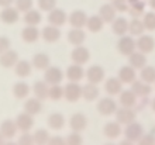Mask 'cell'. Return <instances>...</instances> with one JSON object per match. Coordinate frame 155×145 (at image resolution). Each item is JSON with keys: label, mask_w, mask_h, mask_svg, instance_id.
<instances>
[{"label": "cell", "mask_w": 155, "mask_h": 145, "mask_svg": "<svg viewBox=\"0 0 155 145\" xmlns=\"http://www.w3.org/2000/svg\"><path fill=\"white\" fill-rule=\"evenodd\" d=\"M31 64H33V68L38 69V71H45V69H48L51 66V59H49V57L47 54L38 52L33 57Z\"/></svg>", "instance_id": "obj_28"}, {"label": "cell", "mask_w": 155, "mask_h": 145, "mask_svg": "<svg viewBox=\"0 0 155 145\" xmlns=\"http://www.w3.org/2000/svg\"><path fill=\"white\" fill-rule=\"evenodd\" d=\"M4 145H17V142H12V141H8V142H4Z\"/></svg>", "instance_id": "obj_58"}, {"label": "cell", "mask_w": 155, "mask_h": 145, "mask_svg": "<svg viewBox=\"0 0 155 145\" xmlns=\"http://www.w3.org/2000/svg\"><path fill=\"white\" fill-rule=\"evenodd\" d=\"M41 37L45 42H49V44H54L57 42L59 38H61V31H59V27H55V25H45L42 31H41Z\"/></svg>", "instance_id": "obj_13"}, {"label": "cell", "mask_w": 155, "mask_h": 145, "mask_svg": "<svg viewBox=\"0 0 155 145\" xmlns=\"http://www.w3.org/2000/svg\"><path fill=\"white\" fill-rule=\"evenodd\" d=\"M33 93H34V96L37 97V99H40L41 101L47 100L49 94V85L45 81H37L33 85Z\"/></svg>", "instance_id": "obj_25"}, {"label": "cell", "mask_w": 155, "mask_h": 145, "mask_svg": "<svg viewBox=\"0 0 155 145\" xmlns=\"http://www.w3.org/2000/svg\"><path fill=\"white\" fill-rule=\"evenodd\" d=\"M16 6H17V10H18V12L27 13L28 10L33 8V0H17Z\"/></svg>", "instance_id": "obj_47"}, {"label": "cell", "mask_w": 155, "mask_h": 145, "mask_svg": "<svg viewBox=\"0 0 155 145\" xmlns=\"http://www.w3.org/2000/svg\"><path fill=\"white\" fill-rule=\"evenodd\" d=\"M66 79L69 82H79L85 77V69L82 65H78V64H74L71 65L69 68L66 69V73H65Z\"/></svg>", "instance_id": "obj_16"}, {"label": "cell", "mask_w": 155, "mask_h": 145, "mask_svg": "<svg viewBox=\"0 0 155 145\" xmlns=\"http://www.w3.org/2000/svg\"><path fill=\"white\" fill-rule=\"evenodd\" d=\"M135 42H137V51H141L145 55L152 52L155 48V40L151 35L143 34V35L138 37V40H135Z\"/></svg>", "instance_id": "obj_11"}, {"label": "cell", "mask_w": 155, "mask_h": 145, "mask_svg": "<svg viewBox=\"0 0 155 145\" xmlns=\"http://www.w3.org/2000/svg\"><path fill=\"white\" fill-rule=\"evenodd\" d=\"M14 71H16V75L20 77H27L30 76V73L33 71V64L28 62L25 59H21L17 62V65L14 66Z\"/></svg>", "instance_id": "obj_34"}, {"label": "cell", "mask_w": 155, "mask_h": 145, "mask_svg": "<svg viewBox=\"0 0 155 145\" xmlns=\"http://www.w3.org/2000/svg\"><path fill=\"white\" fill-rule=\"evenodd\" d=\"M103 25H104V21L100 18V16H90L87 18V23H86V27L90 32H100L103 30Z\"/></svg>", "instance_id": "obj_37"}, {"label": "cell", "mask_w": 155, "mask_h": 145, "mask_svg": "<svg viewBox=\"0 0 155 145\" xmlns=\"http://www.w3.org/2000/svg\"><path fill=\"white\" fill-rule=\"evenodd\" d=\"M44 81L48 83L49 86L52 85H61V82L64 81V72L58 66H49L48 69L44 71Z\"/></svg>", "instance_id": "obj_4"}, {"label": "cell", "mask_w": 155, "mask_h": 145, "mask_svg": "<svg viewBox=\"0 0 155 145\" xmlns=\"http://www.w3.org/2000/svg\"><path fill=\"white\" fill-rule=\"evenodd\" d=\"M57 6V0H38V7L42 12H51Z\"/></svg>", "instance_id": "obj_45"}, {"label": "cell", "mask_w": 155, "mask_h": 145, "mask_svg": "<svg viewBox=\"0 0 155 145\" xmlns=\"http://www.w3.org/2000/svg\"><path fill=\"white\" fill-rule=\"evenodd\" d=\"M145 10V3L144 0H128V13L133 18H140L144 14Z\"/></svg>", "instance_id": "obj_31"}, {"label": "cell", "mask_w": 155, "mask_h": 145, "mask_svg": "<svg viewBox=\"0 0 155 145\" xmlns=\"http://www.w3.org/2000/svg\"><path fill=\"white\" fill-rule=\"evenodd\" d=\"M85 41H86V32L83 31V28H72L68 32V42L72 44L74 47L83 45Z\"/></svg>", "instance_id": "obj_26"}, {"label": "cell", "mask_w": 155, "mask_h": 145, "mask_svg": "<svg viewBox=\"0 0 155 145\" xmlns=\"http://www.w3.org/2000/svg\"><path fill=\"white\" fill-rule=\"evenodd\" d=\"M64 90H65L64 97L71 103H75L79 99H82V86L78 82H68L65 87H64Z\"/></svg>", "instance_id": "obj_6"}, {"label": "cell", "mask_w": 155, "mask_h": 145, "mask_svg": "<svg viewBox=\"0 0 155 145\" xmlns=\"http://www.w3.org/2000/svg\"><path fill=\"white\" fill-rule=\"evenodd\" d=\"M104 92L109 96H116L123 92V82L118 77H109L104 82Z\"/></svg>", "instance_id": "obj_17"}, {"label": "cell", "mask_w": 155, "mask_h": 145, "mask_svg": "<svg viewBox=\"0 0 155 145\" xmlns=\"http://www.w3.org/2000/svg\"><path fill=\"white\" fill-rule=\"evenodd\" d=\"M17 62H18V55L13 49H8V51L0 55V65L3 68H14Z\"/></svg>", "instance_id": "obj_27"}, {"label": "cell", "mask_w": 155, "mask_h": 145, "mask_svg": "<svg viewBox=\"0 0 155 145\" xmlns=\"http://www.w3.org/2000/svg\"><path fill=\"white\" fill-rule=\"evenodd\" d=\"M89 17L86 16L85 12L82 10H75L68 16V23L72 25V28H83L87 23Z\"/></svg>", "instance_id": "obj_12"}, {"label": "cell", "mask_w": 155, "mask_h": 145, "mask_svg": "<svg viewBox=\"0 0 155 145\" xmlns=\"http://www.w3.org/2000/svg\"><path fill=\"white\" fill-rule=\"evenodd\" d=\"M34 116H31V114L25 113V111H23V113H20L18 116L16 117V124H17V128L20 130L21 133H28L30 130L34 127Z\"/></svg>", "instance_id": "obj_8"}, {"label": "cell", "mask_w": 155, "mask_h": 145, "mask_svg": "<svg viewBox=\"0 0 155 145\" xmlns=\"http://www.w3.org/2000/svg\"><path fill=\"white\" fill-rule=\"evenodd\" d=\"M69 127L75 133H82L87 127V117L83 113H75L69 118Z\"/></svg>", "instance_id": "obj_9"}, {"label": "cell", "mask_w": 155, "mask_h": 145, "mask_svg": "<svg viewBox=\"0 0 155 145\" xmlns=\"http://www.w3.org/2000/svg\"><path fill=\"white\" fill-rule=\"evenodd\" d=\"M65 94V90H64V86L61 85H52L49 86V94H48V99L54 101H58L61 100L62 97Z\"/></svg>", "instance_id": "obj_42"}, {"label": "cell", "mask_w": 155, "mask_h": 145, "mask_svg": "<svg viewBox=\"0 0 155 145\" xmlns=\"http://www.w3.org/2000/svg\"><path fill=\"white\" fill-rule=\"evenodd\" d=\"M151 109H152V111H154V113H155V97H154V99H152V100H151Z\"/></svg>", "instance_id": "obj_56"}, {"label": "cell", "mask_w": 155, "mask_h": 145, "mask_svg": "<svg viewBox=\"0 0 155 145\" xmlns=\"http://www.w3.org/2000/svg\"><path fill=\"white\" fill-rule=\"evenodd\" d=\"M10 49V40L7 37H0V55Z\"/></svg>", "instance_id": "obj_50"}, {"label": "cell", "mask_w": 155, "mask_h": 145, "mask_svg": "<svg viewBox=\"0 0 155 145\" xmlns=\"http://www.w3.org/2000/svg\"><path fill=\"white\" fill-rule=\"evenodd\" d=\"M106 145H116V144H111V142H110V144H106Z\"/></svg>", "instance_id": "obj_59"}, {"label": "cell", "mask_w": 155, "mask_h": 145, "mask_svg": "<svg viewBox=\"0 0 155 145\" xmlns=\"http://www.w3.org/2000/svg\"><path fill=\"white\" fill-rule=\"evenodd\" d=\"M68 21V16H66V13L61 8H54L51 12L48 13V23L51 25H55V27H61L64 25Z\"/></svg>", "instance_id": "obj_14"}, {"label": "cell", "mask_w": 155, "mask_h": 145, "mask_svg": "<svg viewBox=\"0 0 155 145\" xmlns=\"http://www.w3.org/2000/svg\"><path fill=\"white\" fill-rule=\"evenodd\" d=\"M110 2H113V0H110Z\"/></svg>", "instance_id": "obj_60"}, {"label": "cell", "mask_w": 155, "mask_h": 145, "mask_svg": "<svg viewBox=\"0 0 155 145\" xmlns=\"http://www.w3.org/2000/svg\"><path fill=\"white\" fill-rule=\"evenodd\" d=\"M117 103L111 97H103L97 103V111L102 116H113L117 111Z\"/></svg>", "instance_id": "obj_5"}, {"label": "cell", "mask_w": 155, "mask_h": 145, "mask_svg": "<svg viewBox=\"0 0 155 145\" xmlns=\"http://www.w3.org/2000/svg\"><path fill=\"white\" fill-rule=\"evenodd\" d=\"M121 133H123L121 124H120L118 121H109V123L104 125V128H103L104 137L110 138V140H116V138H118Z\"/></svg>", "instance_id": "obj_22"}, {"label": "cell", "mask_w": 155, "mask_h": 145, "mask_svg": "<svg viewBox=\"0 0 155 145\" xmlns=\"http://www.w3.org/2000/svg\"><path fill=\"white\" fill-rule=\"evenodd\" d=\"M140 103L138 101H137V104H135V111H138V110H141V109H145V107H147V104L148 103H150V99H148V97H140Z\"/></svg>", "instance_id": "obj_52"}, {"label": "cell", "mask_w": 155, "mask_h": 145, "mask_svg": "<svg viewBox=\"0 0 155 145\" xmlns=\"http://www.w3.org/2000/svg\"><path fill=\"white\" fill-rule=\"evenodd\" d=\"M116 14H117V10L113 7V4H103L100 10H99V16L104 23H113L116 20Z\"/></svg>", "instance_id": "obj_30"}, {"label": "cell", "mask_w": 155, "mask_h": 145, "mask_svg": "<svg viewBox=\"0 0 155 145\" xmlns=\"http://www.w3.org/2000/svg\"><path fill=\"white\" fill-rule=\"evenodd\" d=\"M100 94V90H99L97 85L94 83H86L85 86H82V99L86 101H94Z\"/></svg>", "instance_id": "obj_20"}, {"label": "cell", "mask_w": 155, "mask_h": 145, "mask_svg": "<svg viewBox=\"0 0 155 145\" xmlns=\"http://www.w3.org/2000/svg\"><path fill=\"white\" fill-rule=\"evenodd\" d=\"M137 69H134L131 65H124L118 69V75L117 77L123 83H133V82L137 81Z\"/></svg>", "instance_id": "obj_15"}, {"label": "cell", "mask_w": 155, "mask_h": 145, "mask_svg": "<svg viewBox=\"0 0 155 145\" xmlns=\"http://www.w3.org/2000/svg\"><path fill=\"white\" fill-rule=\"evenodd\" d=\"M104 69L100 66V65H92L89 68L86 69L85 72V77L87 79L89 83H94V85H99L100 82L104 81Z\"/></svg>", "instance_id": "obj_3"}, {"label": "cell", "mask_w": 155, "mask_h": 145, "mask_svg": "<svg viewBox=\"0 0 155 145\" xmlns=\"http://www.w3.org/2000/svg\"><path fill=\"white\" fill-rule=\"evenodd\" d=\"M128 65H131L134 69H141L147 65V55L143 54L141 51H134V52L128 55Z\"/></svg>", "instance_id": "obj_24"}, {"label": "cell", "mask_w": 155, "mask_h": 145, "mask_svg": "<svg viewBox=\"0 0 155 145\" xmlns=\"http://www.w3.org/2000/svg\"><path fill=\"white\" fill-rule=\"evenodd\" d=\"M118 101H120V104L123 107H135L137 101H138V97H137V94L131 89H127V90H123L120 93Z\"/></svg>", "instance_id": "obj_23"}, {"label": "cell", "mask_w": 155, "mask_h": 145, "mask_svg": "<svg viewBox=\"0 0 155 145\" xmlns=\"http://www.w3.org/2000/svg\"><path fill=\"white\" fill-rule=\"evenodd\" d=\"M65 140H66V145H83V138H82L81 133L72 131Z\"/></svg>", "instance_id": "obj_44"}, {"label": "cell", "mask_w": 155, "mask_h": 145, "mask_svg": "<svg viewBox=\"0 0 155 145\" xmlns=\"http://www.w3.org/2000/svg\"><path fill=\"white\" fill-rule=\"evenodd\" d=\"M118 145H134V142H133V141H128V140H123V141L120 142Z\"/></svg>", "instance_id": "obj_54"}, {"label": "cell", "mask_w": 155, "mask_h": 145, "mask_svg": "<svg viewBox=\"0 0 155 145\" xmlns=\"http://www.w3.org/2000/svg\"><path fill=\"white\" fill-rule=\"evenodd\" d=\"M48 145H66V140L65 138L59 137V135H55V137L49 138Z\"/></svg>", "instance_id": "obj_51"}, {"label": "cell", "mask_w": 155, "mask_h": 145, "mask_svg": "<svg viewBox=\"0 0 155 145\" xmlns=\"http://www.w3.org/2000/svg\"><path fill=\"white\" fill-rule=\"evenodd\" d=\"M12 3L13 0H0V6H3V7H8Z\"/></svg>", "instance_id": "obj_53"}, {"label": "cell", "mask_w": 155, "mask_h": 145, "mask_svg": "<svg viewBox=\"0 0 155 145\" xmlns=\"http://www.w3.org/2000/svg\"><path fill=\"white\" fill-rule=\"evenodd\" d=\"M111 4L117 12H128V0H113Z\"/></svg>", "instance_id": "obj_48"}, {"label": "cell", "mask_w": 155, "mask_h": 145, "mask_svg": "<svg viewBox=\"0 0 155 145\" xmlns=\"http://www.w3.org/2000/svg\"><path fill=\"white\" fill-rule=\"evenodd\" d=\"M33 137H34V142H35V145H48L51 135H49V133L47 131V130L38 128L37 131L33 134Z\"/></svg>", "instance_id": "obj_40"}, {"label": "cell", "mask_w": 155, "mask_h": 145, "mask_svg": "<svg viewBox=\"0 0 155 145\" xmlns=\"http://www.w3.org/2000/svg\"><path fill=\"white\" fill-rule=\"evenodd\" d=\"M135 116H137V111H135L134 107H120L116 111V121H118L120 124H130L133 121H135Z\"/></svg>", "instance_id": "obj_7"}, {"label": "cell", "mask_w": 155, "mask_h": 145, "mask_svg": "<svg viewBox=\"0 0 155 145\" xmlns=\"http://www.w3.org/2000/svg\"><path fill=\"white\" fill-rule=\"evenodd\" d=\"M17 131V124L14 120H4L2 124H0V133L6 140H12V138L16 137Z\"/></svg>", "instance_id": "obj_18"}, {"label": "cell", "mask_w": 155, "mask_h": 145, "mask_svg": "<svg viewBox=\"0 0 155 145\" xmlns=\"http://www.w3.org/2000/svg\"><path fill=\"white\" fill-rule=\"evenodd\" d=\"M40 37H41V32L37 28V25H25L23 32H21V38L27 44H33V42L38 41Z\"/></svg>", "instance_id": "obj_21"}, {"label": "cell", "mask_w": 155, "mask_h": 145, "mask_svg": "<svg viewBox=\"0 0 155 145\" xmlns=\"http://www.w3.org/2000/svg\"><path fill=\"white\" fill-rule=\"evenodd\" d=\"M137 145H155V137L152 134H144L143 137L138 140Z\"/></svg>", "instance_id": "obj_49"}, {"label": "cell", "mask_w": 155, "mask_h": 145, "mask_svg": "<svg viewBox=\"0 0 155 145\" xmlns=\"http://www.w3.org/2000/svg\"><path fill=\"white\" fill-rule=\"evenodd\" d=\"M111 30L118 37L126 35L128 32V21L124 17H116V20L111 23Z\"/></svg>", "instance_id": "obj_32"}, {"label": "cell", "mask_w": 155, "mask_h": 145, "mask_svg": "<svg viewBox=\"0 0 155 145\" xmlns=\"http://www.w3.org/2000/svg\"><path fill=\"white\" fill-rule=\"evenodd\" d=\"M143 23H144V27H145V30L154 31V30H155V13L154 12L144 13Z\"/></svg>", "instance_id": "obj_43"}, {"label": "cell", "mask_w": 155, "mask_h": 145, "mask_svg": "<svg viewBox=\"0 0 155 145\" xmlns=\"http://www.w3.org/2000/svg\"><path fill=\"white\" fill-rule=\"evenodd\" d=\"M13 94H14V97L18 99V100L27 99L30 94V85L25 83V82H18V83H16L14 87H13Z\"/></svg>", "instance_id": "obj_35"}, {"label": "cell", "mask_w": 155, "mask_h": 145, "mask_svg": "<svg viewBox=\"0 0 155 145\" xmlns=\"http://www.w3.org/2000/svg\"><path fill=\"white\" fill-rule=\"evenodd\" d=\"M131 90L137 94V97H148L150 94H151L152 92V87L150 83H145V82H143L141 79L140 81H135L131 83Z\"/></svg>", "instance_id": "obj_19"}, {"label": "cell", "mask_w": 155, "mask_h": 145, "mask_svg": "<svg viewBox=\"0 0 155 145\" xmlns=\"http://www.w3.org/2000/svg\"><path fill=\"white\" fill-rule=\"evenodd\" d=\"M144 30V23L141 18H133L131 21H128V34L133 37H140L143 35Z\"/></svg>", "instance_id": "obj_36"}, {"label": "cell", "mask_w": 155, "mask_h": 145, "mask_svg": "<svg viewBox=\"0 0 155 145\" xmlns=\"http://www.w3.org/2000/svg\"><path fill=\"white\" fill-rule=\"evenodd\" d=\"M42 110V103H41L40 99L34 97V99H27L24 103V111L25 113L31 114V116H35Z\"/></svg>", "instance_id": "obj_33"}, {"label": "cell", "mask_w": 155, "mask_h": 145, "mask_svg": "<svg viewBox=\"0 0 155 145\" xmlns=\"http://www.w3.org/2000/svg\"><path fill=\"white\" fill-rule=\"evenodd\" d=\"M123 134H124L126 140H128V141L138 142V140L144 135V127L140 123H137V121H133V123L126 125Z\"/></svg>", "instance_id": "obj_2"}, {"label": "cell", "mask_w": 155, "mask_h": 145, "mask_svg": "<svg viewBox=\"0 0 155 145\" xmlns=\"http://www.w3.org/2000/svg\"><path fill=\"white\" fill-rule=\"evenodd\" d=\"M150 7L155 10V0H150Z\"/></svg>", "instance_id": "obj_57"}, {"label": "cell", "mask_w": 155, "mask_h": 145, "mask_svg": "<svg viewBox=\"0 0 155 145\" xmlns=\"http://www.w3.org/2000/svg\"><path fill=\"white\" fill-rule=\"evenodd\" d=\"M2 21L6 23V24H13L18 20V10L17 8H13V7H6L2 12Z\"/></svg>", "instance_id": "obj_38"}, {"label": "cell", "mask_w": 155, "mask_h": 145, "mask_svg": "<svg viewBox=\"0 0 155 145\" xmlns=\"http://www.w3.org/2000/svg\"><path fill=\"white\" fill-rule=\"evenodd\" d=\"M140 79L145 83H154L155 82V68L154 66H150V65H145L141 72H140Z\"/></svg>", "instance_id": "obj_39"}, {"label": "cell", "mask_w": 155, "mask_h": 145, "mask_svg": "<svg viewBox=\"0 0 155 145\" xmlns=\"http://www.w3.org/2000/svg\"><path fill=\"white\" fill-rule=\"evenodd\" d=\"M24 23L25 25H38L41 23V14L37 10H28L24 14Z\"/></svg>", "instance_id": "obj_41"}, {"label": "cell", "mask_w": 155, "mask_h": 145, "mask_svg": "<svg viewBox=\"0 0 155 145\" xmlns=\"http://www.w3.org/2000/svg\"><path fill=\"white\" fill-rule=\"evenodd\" d=\"M117 49L121 55L128 57V55H131L134 51H137V42H135V40L133 38V35H127L126 34V35L120 37V40L117 41Z\"/></svg>", "instance_id": "obj_1"}, {"label": "cell", "mask_w": 155, "mask_h": 145, "mask_svg": "<svg viewBox=\"0 0 155 145\" xmlns=\"http://www.w3.org/2000/svg\"><path fill=\"white\" fill-rule=\"evenodd\" d=\"M47 123H48V127L51 130H54V131H59V130H62L64 127H65L66 120H65V117H64V114L52 113V114H49Z\"/></svg>", "instance_id": "obj_29"}, {"label": "cell", "mask_w": 155, "mask_h": 145, "mask_svg": "<svg viewBox=\"0 0 155 145\" xmlns=\"http://www.w3.org/2000/svg\"><path fill=\"white\" fill-rule=\"evenodd\" d=\"M4 142H6V138L2 135V133H0V145H4Z\"/></svg>", "instance_id": "obj_55"}, {"label": "cell", "mask_w": 155, "mask_h": 145, "mask_svg": "<svg viewBox=\"0 0 155 145\" xmlns=\"http://www.w3.org/2000/svg\"><path fill=\"white\" fill-rule=\"evenodd\" d=\"M17 145H35L33 134H30V133H23L20 137H18Z\"/></svg>", "instance_id": "obj_46"}, {"label": "cell", "mask_w": 155, "mask_h": 145, "mask_svg": "<svg viewBox=\"0 0 155 145\" xmlns=\"http://www.w3.org/2000/svg\"><path fill=\"white\" fill-rule=\"evenodd\" d=\"M71 59L74 61V64L85 65L86 62L90 59V52H89V49L86 48V47H83V45L75 47L74 51L71 52Z\"/></svg>", "instance_id": "obj_10"}]
</instances>
